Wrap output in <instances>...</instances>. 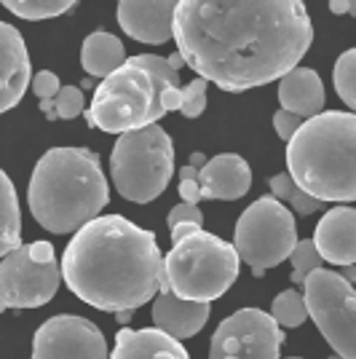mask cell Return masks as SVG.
Here are the masks:
<instances>
[{"label":"cell","instance_id":"cell-1","mask_svg":"<svg viewBox=\"0 0 356 359\" xmlns=\"http://www.w3.org/2000/svg\"><path fill=\"white\" fill-rule=\"evenodd\" d=\"M172 38L198 78L247 91L297 67L313 25L303 0H177Z\"/></svg>","mask_w":356,"mask_h":359},{"label":"cell","instance_id":"cell-2","mask_svg":"<svg viewBox=\"0 0 356 359\" xmlns=\"http://www.w3.org/2000/svg\"><path fill=\"white\" fill-rule=\"evenodd\" d=\"M60 269L73 295L118 314L156 298L163 257L150 231L121 215H100L75 231Z\"/></svg>","mask_w":356,"mask_h":359},{"label":"cell","instance_id":"cell-3","mask_svg":"<svg viewBox=\"0 0 356 359\" xmlns=\"http://www.w3.org/2000/svg\"><path fill=\"white\" fill-rule=\"evenodd\" d=\"M110 201L100 156L86 148H51L41 156L27 185L32 217L51 233H75L100 217Z\"/></svg>","mask_w":356,"mask_h":359},{"label":"cell","instance_id":"cell-4","mask_svg":"<svg viewBox=\"0 0 356 359\" xmlns=\"http://www.w3.org/2000/svg\"><path fill=\"white\" fill-rule=\"evenodd\" d=\"M356 116L329 110L303 121L287 140L289 177L319 201L356 198Z\"/></svg>","mask_w":356,"mask_h":359},{"label":"cell","instance_id":"cell-5","mask_svg":"<svg viewBox=\"0 0 356 359\" xmlns=\"http://www.w3.org/2000/svg\"><path fill=\"white\" fill-rule=\"evenodd\" d=\"M238 276V255L233 244L204 228L174 241L163 257V282L182 300L209 303L223 298Z\"/></svg>","mask_w":356,"mask_h":359},{"label":"cell","instance_id":"cell-6","mask_svg":"<svg viewBox=\"0 0 356 359\" xmlns=\"http://www.w3.org/2000/svg\"><path fill=\"white\" fill-rule=\"evenodd\" d=\"M113 185L126 201L150 204L174 175V145L158 123L123 132L110 153Z\"/></svg>","mask_w":356,"mask_h":359},{"label":"cell","instance_id":"cell-7","mask_svg":"<svg viewBox=\"0 0 356 359\" xmlns=\"http://www.w3.org/2000/svg\"><path fill=\"white\" fill-rule=\"evenodd\" d=\"M166 116L161 105V91L156 81L134 62H123L118 70L104 75L94 89L86 121L94 129L107 135H123L132 129L150 126Z\"/></svg>","mask_w":356,"mask_h":359},{"label":"cell","instance_id":"cell-8","mask_svg":"<svg viewBox=\"0 0 356 359\" xmlns=\"http://www.w3.org/2000/svg\"><path fill=\"white\" fill-rule=\"evenodd\" d=\"M295 244V217L273 196H263L241 212L233 250L238 260H244L252 269L254 276H263L268 269H276L282 260L289 257Z\"/></svg>","mask_w":356,"mask_h":359},{"label":"cell","instance_id":"cell-9","mask_svg":"<svg viewBox=\"0 0 356 359\" xmlns=\"http://www.w3.org/2000/svg\"><path fill=\"white\" fill-rule=\"evenodd\" d=\"M62 269L48 241L19 244L0 263V311L38 309L57 295Z\"/></svg>","mask_w":356,"mask_h":359},{"label":"cell","instance_id":"cell-10","mask_svg":"<svg viewBox=\"0 0 356 359\" xmlns=\"http://www.w3.org/2000/svg\"><path fill=\"white\" fill-rule=\"evenodd\" d=\"M300 287H303L306 311L313 316L316 327L322 330L332 351L341 359H356V292L351 282L338 271L313 269Z\"/></svg>","mask_w":356,"mask_h":359},{"label":"cell","instance_id":"cell-11","mask_svg":"<svg viewBox=\"0 0 356 359\" xmlns=\"http://www.w3.org/2000/svg\"><path fill=\"white\" fill-rule=\"evenodd\" d=\"M284 330L260 309H241L220 322L212 335L209 359H279Z\"/></svg>","mask_w":356,"mask_h":359},{"label":"cell","instance_id":"cell-12","mask_svg":"<svg viewBox=\"0 0 356 359\" xmlns=\"http://www.w3.org/2000/svg\"><path fill=\"white\" fill-rule=\"evenodd\" d=\"M32 359H107V341L89 319L60 314L35 330Z\"/></svg>","mask_w":356,"mask_h":359},{"label":"cell","instance_id":"cell-13","mask_svg":"<svg viewBox=\"0 0 356 359\" xmlns=\"http://www.w3.org/2000/svg\"><path fill=\"white\" fill-rule=\"evenodd\" d=\"M177 0H121L118 25L129 38L139 43L161 46L172 41V19Z\"/></svg>","mask_w":356,"mask_h":359},{"label":"cell","instance_id":"cell-14","mask_svg":"<svg viewBox=\"0 0 356 359\" xmlns=\"http://www.w3.org/2000/svg\"><path fill=\"white\" fill-rule=\"evenodd\" d=\"M30 86V54L22 32L0 22V113L22 102Z\"/></svg>","mask_w":356,"mask_h":359},{"label":"cell","instance_id":"cell-15","mask_svg":"<svg viewBox=\"0 0 356 359\" xmlns=\"http://www.w3.org/2000/svg\"><path fill=\"white\" fill-rule=\"evenodd\" d=\"M209 319V303H196V300L177 298L161 276V285L153 300V322L156 327L172 335L174 341H185L193 338L198 330L207 325Z\"/></svg>","mask_w":356,"mask_h":359},{"label":"cell","instance_id":"cell-16","mask_svg":"<svg viewBox=\"0 0 356 359\" xmlns=\"http://www.w3.org/2000/svg\"><path fill=\"white\" fill-rule=\"evenodd\" d=\"M252 188V169L238 153H220L198 169L201 198H241Z\"/></svg>","mask_w":356,"mask_h":359},{"label":"cell","instance_id":"cell-17","mask_svg":"<svg viewBox=\"0 0 356 359\" xmlns=\"http://www.w3.org/2000/svg\"><path fill=\"white\" fill-rule=\"evenodd\" d=\"M313 247L322 260L335 266H354L356 263V212L343 204L332 207L316 225Z\"/></svg>","mask_w":356,"mask_h":359},{"label":"cell","instance_id":"cell-18","mask_svg":"<svg viewBox=\"0 0 356 359\" xmlns=\"http://www.w3.org/2000/svg\"><path fill=\"white\" fill-rule=\"evenodd\" d=\"M279 102L300 118H311L324 110V83L311 67H292L279 78Z\"/></svg>","mask_w":356,"mask_h":359},{"label":"cell","instance_id":"cell-19","mask_svg":"<svg viewBox=\"0 0 356 359\" xmlns=\"http://www.w3.org/2000/svg\"><path fill=\"white\" fill-rule=\"evenodd\" d=\"M110 359H191L185 346L158 327L126 330L121 327L116 335V348Z\"/></svg>","mask_w":356,"mask_h":359},{"label":"cell","instance_id":"cell-20","mask_svg":"<svg viewBox=\"0 0 356 359\" xmlns=\"http://www.w3.org/2000/svg\"><path fill=\"white\" fill-rule=\"evenodd\" d=\"M123 62H126V48H123L121 38H116V35L97 30L83 41L81 65H83L86 75H91V78H104L113 70H118Z\"/></svg>","mask_w":356,"mask_h":359},{"label":"cell","instance_id":"cell-21","mask_svg":"<svg viewBox=\"0 0 356 359\" xmlns=\"http://www.w3.org/2000/svg\"><path fill=\"white\" fill-rule=\"evenodd\" d=\"M22 244V210L14 182L0 169V257L14 252Z\"/></svg>","mask_w":356,"mask_h":359},{"label":"cell","instance_id":"cell-22","mask_svg":"<svg viewBox=\"0 0 356 359\" xmlns=\"http://www.w3.org/2000/svg\"><path fill=\"white\" fill-rule=\"evenodd\" d=\"M268 185H271V196L276 201L287 204V207H292V212H297V215H313V212H319L324 207V201H319L311 194H306L287 172L284 175H273V177L268 180Z\"/></svg>","mask_w":356,"mask_h":359},{"label":"cell","instance_id":"cell-23","mask_svg":"<svg viewBox=\"0 0 356 359\" xmlns=\"http://www.w3.org/2000/svg\"><path fill=\"white\" fill-rule=\"evenodd\" d=\"M8 11L27 22H41V19H54V16L67 14L78 0H0Z\"/></svg>","mask_w":356,"mask_h":359},{"label":"cell","instance_id":"cell-24","mask_svg":"<svg viewBox=\"0 0 356 359\" xmlns=\"http://www.w3.org/2000/svg\"><path fill=\"white\" fill-rule=\"evenodd\" d=\"M41 113L48 121H70L83 113V91L81 86H60L51 100H41Z\"/></svg>","mask_w":356,"mask_h":359},{"label":"cell","instance_id":"cell-25","mask_svg":"<svg viewBox=\"0 0 356 359\" xmlns=\"http://www.w3.org/2000/svg\"><path fill=\"white\" fill-rule=\"evenodd\" d=\"M271 316L276 319V325L282 330L300 327V325L308 319L306 300H303V295H300L297 290H284L282 295H276V300H273Z\"/></svg>","mask_w":356,"mask_h":359},{"label":"cell","instance_id":"cell-26","mask_svg":"<svg viewBox=\"0 0 356 359\" xmlns=\"http://www.w3.org/2000/svg\"><path fill=\"white\" fill-rule=\"evenodd\" d=\"M332 81H335V91L341 94L343 102L348 107H356V51L354 48L343 51V57L335 62Z\"/></svg>","mask_w":356,"mask_h":359},{"label":"cell","instance_id":"cell-27","mask_svg":"<svg viewBox=\"0 0 356 359\" xmlns=\"http://www.w3.org/2000/svg\"><path fill=\"white\" fill-rule=\"evenodd\" d=\"M289 260H292V285H303V279L313 269L324 266L322 255L316 252V247H313V239L297 241L295 247H292V252H289Z\"/></svg>","mask_w":356,"mask_h":359},{"label":"cell","instance_id":"cell-28","mask_svg":"<svg viewBox=\"0 0 356 359\" xmlns=\"http://www.w3.org/2000/svg\"><path fill=\"white\" fill-rule=\"evenodd\" d=\"M207 86L209 83L204 78H196L182 89V94H179V113L185 118H198L207 110Z\"/></svg>","mask_w":356,"mask_h":359},{"label":"cell","instance_id":"cell-29","mask_svg":"<svg viewBox=\"0 0 356 359\" xmlns=\"http://www.w3.org/2000/svg\"><path fill=\"white\" fill-rule=\"evenodd\" d=\"M179 198L185 204H198L201 201V194H198V169L191 164L179 169Z\"/></svg>","mask_w":356,"mask_h":359},{"label":"cell","instance_id":"cell-30","mask_svg":"<svg viewBox=\"0 0 356 359\" xmlns=\"http://www.w3.org/2000/svg\"><path fill=\"white\" fill-rule=\"evenodd\" d=\"M30 83H32V91L38 94V100H51L60 91V78H57V73H51V70L35 73V78H32Z\"/></svg>","mask_w":356,"mask_h":359},{"label":"cell","instance_id":"cell-31","mask_svg":"<svg viewBox=\"0 0 356 359\" xmlns=\"http://www.w3.org/2000/svg\"><path fill=\"white\" fill-rule=\"evenodd\" d=\"M166 223H169V228H174V225L179 223H204V215H201V210H198V204H177L174 210L169 212V217H166Z\"/></svg>","mask_w":356,"mask_h":359},{"label":"cell","instance_id":"cell-32","mask_svg":"<svg viewBox=\"0 0 356 359\" xmlns=\"http://www.w3.org/2000/svg\"><path fill=\"white\" fill-rule=\"evenodd\" d=\"M300 123H303V118H300V116H295V113H289V110H279V113L273 116V126H276V135L282 137L284 142H287L289 137L295 135Z\"/></svg>","mask_w":356,"mask_h":359},{"label":"cell","instance_id":"cell-33","mask_svg":"<svg viewBox=\"0 0 356 359\" xmlns=\"http://www.w3.org/2000/svg\"><path fill=\"white\" fill-rule=\"evenodd\" d=\"M201 225L198 223H179L172 228V241H179V239H185V236H191L193 231H198Z\"/></svg>","mask_w":356,"mask_h":359},{"label":"cell","instance_id":"cell-34","mask_svg":"<svg viewBox=\"0 0 356 359\" xmlns=\"http://www.w3.org/2000/svg\"><path fill=\"white\" fill-rule=\"evenodd\" d=\"M329 11H332V14L356 16V6H351V0H329Z\"/></svg>","mask_w":356,"mask_h":359},{"label":"cell","instance_id":"cell-35","mask_svg":"<svg viewBox=\"0 0 356 359\" xmlns=\"http://www.w3.org/2000/svg\"><path fill=\"white\" fill-rule=\"evenodd\" d=\"M204 164H207V156H204V153H193V156H191V166L201 169Z\"/></svg>","mask_w":356,"mask_h":359},{"label":"cell","instance_id":"cell-36","mask_svg":"<svg viewBox=\"0 0 356 359\" xmlns=\"http://www.w3.org/2000/svg\"><path fill=\"white\" fill-rule=\"evenodd\" d=\"M166 60H169V65H172L174 70H179V67L185 65V62H182V57H179V54H172V57H166Z\"/></svg>","mask_w":356,"mask_h":359},{"label":"cell","instance_id":"cell-37","mask_svg":"<svg viewBox=\"0 0 356 359\" xmlns=\"http://www.w3.org/2000/svg\"><path fill=\"white\" fill-rule=\"evenodd\" d=\"M329 359H341V357H338V354H335V357H329Z\"/></svg>","mask_w":356,"mask_h":359},{"label":"cell","instance_id":"cell-38","mask_svg":"<svg viewBox=\"0 0 356 359\" xmlns=\"http://www.w3.org/2000/svg\"><path fill=\"white\" fill-rule=\"evenodd\" d=\"M351 6H356V0H351Z\"/></svg>","mask_w":356,"mask_h":359},{"label":"cell","instance_id":"cell-39","mask_svg":"<svg viewBox=\"0 0 356 359\" xmlns=\"http://www.w3.org/2000/svg\"><path fill=\"white\" fill-rule=\"evenodd\" d=\"M292 359H297V357H292Z\"/></svg>","mask_w":356,"mask_h":359}]
</instances>
